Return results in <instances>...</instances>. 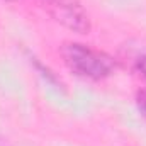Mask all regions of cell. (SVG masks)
I'll return each mask as SVG.
<instances>
[{"label": "cell", "mask_w": 146, "mask_h": 146, "mask_svg": "<svg viewBox=\"0 0 146 146\" xmlns=\"http://www.w3.org/2000/svg\"><path fill=\"white\" fill-rule=\"evenodd\" d=\"M61 56L68 70L82 78L97 82L110 76L115 70V61L110 54L80 42H65Z\"/></svg>", "instance_id": "6da1fadb"}, {"label": "cell", "mask_w": 146, "mask_h": 146, "mask_svg": "<svg viewBox=\"0 0 146 146\" xmlns=\"http://www.w3.org/2000/svg\"><path fill=\"white\" fill-rule=\"evenodd\" d=\"M136 106H138L139 112L146 117V88L138 90V94H136Z\"/></svg>", "instance_id": "3957f363"}, {"label": "cell", "mask_w": 146, "mask_h": 146, "mask_svg": "<svg viewBox=\"0 0 146 146\" xmlns=\"http://www.w3.org/2000/svg\"><path fill=\"white\" fill-rule=\"evenodd\" d=\"M41 7L61 26L78 34L90 31V19L80 0H37Z\"/></svg>", "instance_id": "7a4b0ae2"}, {"label": "cell", "mask_w": 146, "mask_h": 146, "mask_svg": "<svg viewBox=\"0 0 146 146\" xmlns=\"http://www.w3.org/2000/svg\"><path fill=\"white\" fill-rule=\"evenodd\" d=\"M136 70H138L139 75L146 80V51L138 56V60H136Z\"/></svg>", "instance_id": "277c9868"}]
</instances>
